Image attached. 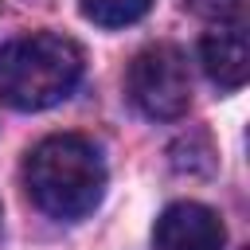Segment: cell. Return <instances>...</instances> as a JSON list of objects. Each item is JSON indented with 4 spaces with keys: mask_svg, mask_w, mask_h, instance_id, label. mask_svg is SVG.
<instances>
[{
    "mask_svg": "<svg viewBox=\"0 0 250 250\" xmlns=\"http://www.w3.org/2000/svg\"><path fill=\"white\" fill-rule=\"evenodd\" d=\"M199 62L207 78L219 90H238L250 74V43H246V23L238 16L219 20L203 39H199Z\"/></svg>",
    "mask_w": 250,
    "mask_h": 250,
    "instance_id": "5b68a950",
    "label": "cell"
},
{
    "mask_svg": "<svg viewBox=\"0 0 250 250\" xmlns=\"http://www.w3.org/2000/svg\"><path fill=\"white\" fill-rule=\"evenodd\" d=\"M129 102L152 121H176L191 105V70L188 55L172 43H148L133 55L125 74Z\"/></svg>",
    "mask_w": 250,
    "mask_h": 250,
    "instance_id": "3957f363",
    "label": "cell"
},
{
    "mask_svg": "<svg viewBox=\"0 0 250 250\" xmlns=\"http://www.w3.org/2000/svg\"><path fill=\"white\" fill-rule=\"evenodd\" d=\"M23 188L39 211L62 223L86 219L105 195V160L90 137H43L23 160Z\"/></svg>",
    "mask_w": 250,
    "mask_h": 250,
    "instance_id": "6da1fadb",
    "label": "cell"
},
{
    "mask_svg": "<svg viewBox=\"0 0 250 250\" xmlns=\"http://www.w3.org/2000/svg\"><path fill=\"white\" fill-rule=\"evenodd\" d=\"M82 47L59 31H31L0 43V102L20 113H39L70 98L82 78Z\"/></svg>",
    "mask_w": 250,
    "mask_h": 250,
    "instance_id": "7a4b0ae2",
    "label": "cell"
},
{
    "mask_svg": "<svg viewBox=\"0 0 250 250\" xmlns=\"http://www.w3.org/2000/svg\"><path fill=\"white\" fill-rule=\"evenodd\" d=\"M184 4L195 8V12H207V16L227 20V16H238V4H242V0H184Z\"/></svg>",
    "mask_w": 250,
    "mask_h": 250,
    "instance_id": "52a82bcc",
    "label": "cell"
},
{
    "mask_svg": "<svg viewBox=\"0 0 250 250\" xmlns=\"http://www.w3.org/2000/svg\"><path fill=\"white\" fill-rule=\"evenodd\" d=\"M156 250H223L227 246V227L223 219L195 199H180L160 211L152 227Z\"/></svg>",
    "mask_w": 250,
    "mask_h": 250,
    "instance_id": "277c9868",
    "label": "cell"
},
{
    "mask_svg": "<svg viewBox=\"0 0 250 250\" xmlns=\"http://www.w3.org/2000/svg\"><path fill=\"white\" fill-rule=\"evenodd\" d=\"M152 0H82V16L98 27H129L148 16Z\"/></svg>",
    "mask_w": 250,
    "mask_h": 250,
    "instance_id": "8992f818",
    "label": "cell"
}]
</instances>
